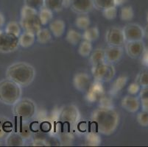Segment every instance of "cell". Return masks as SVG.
Wrapping results in <instances>:
<instances>
[{
    "label": "cell",
    "mask_w": 148,
    "mask_h": 147,
    "mask_svg": "<svg viewBox=\"0 0 148 147\" xmlns=\"http://www.w3.org/2000/svg\"><path fill=\"white\" fill-rule=\"evenodd\" d=\"M32 144L34 146H46L49 145L47 141L44 139H41V138H36V139H34L33 143H32Z\"/></svg>",
    "instance_id": "7bdbcfd3"
},
{
    "label": "cell",
    "mask_w": 148,
    "mask_h": 147,
    "mask_svg": "<svg viewBox=\"0 0 148 147\" xmlns=\"http://www.w3.org/2000/svg\"><path fill=\"white\" fill-rule=\"evenodd\" d=\"M2 142H1V141H0V146H2Z\"/></svg>",
    "instance_id": "816d5d0a"
},
{
    "label": "cell",
    "mask_w": 148,
    "mask_h": 147,
    "mask_svg": "<svg viewBox=\"0 0 148 147\" xmlns=\"http://www.w3.org/2000/svg\"><path fill=\"white\" fill-rule=\"evenodd\" d=\"M120 18L122 21H129L133 19L134 16V10L131 6L122 7L119 13Z\"/></svg>",
    "instance_id": "1f68e13d"
},
{
    "label": "cell",
    "mask_w": 148,
    "mask_h": 147,
    "mask_svg": "<svg viewBox=\"0 0 148 147\" xmlns=\"http://www.w3.org/2000/svg\"><path fill=\"white\" fill-rule=\"evenodd\" d=\"M145 49H146V46L143 40L125 42V50L126 53L130 58L133 59L141 57L142 54L145 52Z\"/></svg>",
    "instance_id": "8fae6325"
},
{
    "label": "cell",
    "mask_w": 148,
    "mask_h": 147,
    "mask_svg": "<svg viewBox=\"0 0 148 147\" xmlns=\"http://www.w3.org/2000/svg\"><path fill=\"white\" fill-rule=\"evenodd\" d=\"M94 8L97 10H103L106 8L116 6L114 0H93Z\"/></svg>",
    "instance_id": "d6a6232c"
},
{
    "label": "cell",
    "mask_w": 148,
    "mask_h": 147,
    "mask_svg": "<svg viewBox=\"0 0 148 147\" xmlns=\"http://www.w3.org/2000/svg\"><path fill=\"white\" fill-rule=\"evenodd\" d=\"M19 24L23 30L33 32L34 34H36V32L41 29L42 26L38 14L21 18Z\"/></svg>",
    "instance_id": "30bf717a"
},
{
    "label": "cell",
    "mask_w": 148,
    "mask_h": 147,
    "mask_svg": "<svg viewBox=\"0 0 148 147\" xmlns=\"http://www.w3.org/2000/svg\"><path fill=\"white\" fill-rule=\"evenodd\" d=\"M83 40L93 42L97 40L99 37V30L97 27H91L84 30L82 34Z\"/></svg>",
    "instance_id": "7402d4cb"
},
{
    "label": "cell",
    "mask_w": 148,
    "mask_h": 147,
    "mask_svg": "<svg viewBox=\"0 0 148 147\" xmlns=\"http://www.w3.org/2000/svg\"><path fill=\"white\" fill-rule=\"evenodd\" d=\"M58 118L63 124L67 125L75 124L80 118L78 107L73 104L65 105L60 110Z\"/></svg>",
    "instance_id": "8992f818"
},
{
    "label": "cell",
    "mask_w": 148,
    "mask_h": 147,
    "mask_svg": "<svg viewBox=\"0 0 148 147\" xmlns=\"http://www.w3.org/2000/svg\"><path fill=\"white\" fill-rule=\"evenodd\" d=\"M91 121L97 133L104 135H111L119 124V115L114 108L98 107L91 113Z\"/></svg>",
    "instance_id": "6da1fadb"
},
{
    "label": "cell",
    "mask_w": 148,
    "mask_h": 147,
    "mask_svg": "<svg viewBox=\"0 0 148 147\" xmlns=\"http://www.w3.org/2000/svg\"><path fill=\"white\" fill-rule=\"evenodd\" d=\"M86 143L87 145L91 146H97L101 144V137L97 132H91L86 135Z\"/></svg>",
    "instance_id": "4dcf8cb0"
},
{
    "label": "cell",
    "mask_w": 148,
    "mask_h": 147,
    "mask_svg": "<svg viewBox=\"0 0 148 147\" xmlns=\"http://www.w3.org/2000/svg\"><path fill=\"white\" fill-rule=\"evenodd\" d=\"M73 1L74 0H63L64 8H69V7H70V5H72Z\"/></svg>",
    "instance_id": "7dc6e473"
},
{
    "label": "cell",
    "mask_w": 148,
    "mask_h": 147,
    "mask_svg": "<svg viewBox=\"0 0 148 147\" xmlns=\"http://www.w3.org/2000/svg\"><path fill=\"white\" fill-rule=\"evenodd\" d=\"M38 11L34 8H30V7L27 6V5H24L21 10V18L38 14Z\"/></svg>",
    "instance_id": "ab89813d"
},
{
    "label": "cell",
    "mask_w": 148,
    "mask_h": 147,
    "mask_svg": "<svg viewBox=\"0 0 148 147\" xmlns=\"http://www.w3.org/2000/svg\"><path fill=\"white\" fill-rule=\"evenodd\" d=\"M121 106L123 109L129 113H136L141 107V102L139 98L134 95H127L121 101Z\"/></svg>",
    "instance_id": "9a60e30c"
},
{
    "label": "cell",
    "mask_w": 148,
    "mask_h": 147,
    "mask_svg": "<svg viewBox=\"0 0 148 147\" xmlns=\"http://www.w3.org/2000/svg\"><path fill=\"white\" fill-rule=\"evenodd\" d=\"M18 46V37L4 30L0 31V53H12L17 50Z\"/></svg>",
    "instance_id": "52a82bcc"
},
{
    "label": "cell",
    "mask_w": 148,
    "mask_h": 147,
    "mask_svg": "<svg viewBox=\"0 0 148 147\" xmlns=\"http://www.w3.org/2000/svg\"><path fill=\"white\" fill-rule=\"evenodd\" d=\"M93 51V46L91 42L88 40H83L81 41L78 47V53L80 56L86 57L90 55Z\"/></svg>",
    "instance_id": "f1b7e54d"
},
{
    "label": "cell",
    "mask_w": 148,
    "mask_h": 147,
    "mask_svg": "<svg viewBox=\"0 0 148 147\" xmlns=\"http://www.w3.org/2000/svg\"><path fill=\"white\" fill-rule=\"evenodd\" d=\"M91 74L95 81L106 83L112 80L116 75L114 65L107 62L92 66Z\"/></svg>",
    "instance_id": "5b68a950"
},
{
    "label": "cell",
    "mask_w": 148,
    "mask_h": 147,
    "mask_svg": "<svg viewBox=\"0 0 148 147\" xmlns=\"http://www.w3.org/2000/svg\"><path fill=\"white\" fill-rule=\"evenodd\" d=\"M21 29H21L19 23L12 21L6 24V26L5 27V29H4V31L8 32V33H10V34L18 37L21 33Z\"/></svg>",
    "instance_id": "484cf974"
},
{
    "label": "cell",
    "mask_w": 148,
    "mask_h": 147,
    "mask_svg": "<svg viewBox=\"0 0 148 147\" xmlns=\"http://www.w3.org/2000/svg\"><path fill=\"white\" fill-rule=\"evenodd\" d=\"M89 62L92 66L105 63L106 57L104 49L97 48L92 51L89 55Z\"/></svg>",
    "instance_id": "44dd1931"
},
{
    "label": "cell",
    "mask_w": 148,
    "mask_h": 147,
    "mask_svg": "<svg viewBox=\"0 0 148 147\" xmlns=\"http://www.w3.org/2000/svg\"><path fill=\"white\" fill-rule=\"evenodd\" d=\"M104 94V88L101 82L95 81L91 83L86 91V99L89 102H95L98 100L99 97Z\"/></svg>",
    "instance_id": "5bb4252c"
},
{
    "label": "cell",
    "mask_w": 148,
    "mask_h": 147,
    "mask_svg": "<svg viewBox=\"0 0 148 147\" xmlns=\"http://www.w3.org/2000/svg\"><path fill=\"white\" fill-rule=\"evenodd\" d=\"M70 8L74 13L78 15H86L94 9L93 0H74Z\"/></svg>",
    "instance_id": "4fadbf2b"
},
{
    "label": "cell",
    "mask_w": 148,
    "mask_h": 147,
    "mask_svg": "<svg viewBox=\"0 0 148 147\" xmlns=\"http://www.w3.org/2000/svg\"><path fill=\"white\" fill-rule=\"evenodd\" d=\"M6 78L13 81L21 87H27L36 76L34 67L27 62H16L9 66L5 71Z\"/></svg>",
    "instance_id": "7a4b0ae2"
},
{
    "label": "cell",
    "mask_w": 148,
    "mask_h": 147,
    "mask_svg": "<svg viewBox=\"0 0 148 147\" xmlns=\"http://www.w3.org/2000/svg\"><path fill=\"white\" fill-rule=\"evenodd\" d=\"M82 39H83V37H82L81 33L73 29H69L66 36V40L67 42L74 46L78 44Z\"/></svg>",
    "instance_id": "d4e9b609"
},
{
    "label": "cell",
    "mask_w": 148,
    "mask_h": 147,
    "mask_svg": "<svg viewBox=\"0 0 148 147\" xmlns=\"http://www.w3.org/2000/svg\"><path fill=\"white\" fill-rule=\"evenodd\" d=\"M138 95L140 100H148V87L141 88Z\"/></svg>",
    "instance_id": "b9f144b4"
},
{
    "label": "cell",
    "mask_w": 148,
    "mask_h": 147,
    "mask_svg": "<svg viewBox=\"0 0 148 147\" xmlns=\"http://www.w3.org/2000/svg\"><path fill=\"white\" fill-rule=\"evenodd\" d=\"M52 34L49 29L47 28H41L38 31L36 34V38L38 42L41 44H46L52 40Z\"/></svg>",
    "instance_id": "603a6c76"
},
{
    "label": "cell",
    "mask_w": 148,
    "mask_h": 147,
    "mask_svg": "<svg viewBox=\"0 0 148 147\" xmlns=\"http://www.w3.org/2000/svg\"><path fill=\"white\" fill-rule=\"evenodd\" d=\"M142 110L148 112V100H140Z\"/></svg>",
    "instance_id": "f6af8a7d"
},
{
    "label": "cell",
    "mask_w": 148,
    "mask_h": 147,
    "mask_svg": "<svg viewBox=\"0 0 148 147\" xmlns=\"http://www.w3.org/2000/svg\"><path fill=\"white\" fill-rule=\"evenodd\" d=\"M105 49V57L106 62L108 63H115L122 58L123 55V48L122 46H108Z\"/></svg>",
    "instance_id": "2e32d148"
},
{
    "label": "cell",
    "mask_w": 148,
    "mask_h": 147,
    "mask_svg": "<svg viewBox=\"0 0 148 147\" xmlns=\"http://www.w3.org/2000/svg\"><path fill=\"white\" fill-rule=\"evenodd\" d=\"M12 124L8 121L2 122L0 121V139L5 137L7 135V133L9 132L12 129Z\"/></svg>",
    "instance_id": "74e56055"
},
{
    "label": "cell",
    "mask_w": 148,
    "mask_h": 147,
    "mask_svg": "<svg viewBox=\"0 0 148 147\" xmlns=\"http://www.w3.org/2000/svg\"><path fill=\"white\" fill-rule=\"evenodd\" d=\"M103 12V16L104 18L108 20H113L117 16V9L116 6H113L111 8H106L105 10H102Z\"/></svg>",
    "instance_id": "e575fe53"
},
{
    "label": "cell",
    "mask_w": 148,
    "mask_h": 147,
    "mask_svg": "<svg viewBox=\"0 0 148 147\" xmlns=\"http://www.w3.org/2000/svg\"><path fill=\"white\" fill-rule=\"evenodd\" d=\"M141 60H142V63L145 66L148 67V48L147 47L144 53L141 56Z\"/></svg>",
    "instance_id": "ee69618b"
},
{
    "label": "cell",
    "mask_w": 148,
    "mask_h": 147,
    "mask_svg": "<svg viewBox=\"0 0 148 147\" xmlns=\"http://www.w3.org/2000/svg\"><path fill=\"white\" fill-rule=\"evenodd\" d=\"M36 41V34L33 32L24 31L18 36V43L23 48H29L34 44Z\"/></svg>",
    "instance_id": "ffe728a7"
},
{
    "label": "cell",
    "mask_w": 148,
    "mask_h": 147,
    "mask_svg": "<svg viewBox=\"0 0 148 147\" xmlns=\"http://www.w3.org/2000/svg\"><path fill=\"white\" fill-rule=\"evenodd\" d=\"M106 42L108 46H122L125 44L122 28L118 27H111L106 32Z\"/></svg>",
    "instance_id": "9c48e42d"
},
{
    "label": "cell",
    "mask_w": 148,
    "mask_h": 147,
    "mask_svg": "<svg viewBox=\"0 0 148 147\" xmlns=\"http://www.w3.org/2000/svg\"><path fill=\"white\" fill-rule=\"evenodd\" d=\"M144 29H145V36H146L148 38V24H147V26L144 28Z\"/></svg>",
    "instance_id": "681fc988"
},
{
    "label": "cell",
    "mask_w": 148,
    "mask_h": 147,
    "mask_svg": "<svg viewBox=\"0 0 148 147\" xmlns=\"http://www.w3.org/2000/svg\"><path fill=\"white\" fill-rule=\"evenodd\" d=\"M75 24L77 28L82 29V30H85L90 27L91 20H90L89 17L86 15H80L76 18L75 21Z\"/></svg>",
    "instance_id": "f546056e"
},
{
    "label": "cell",
    "mask_w": 148,
    "mask_h": 147,
    "mask_svg": "<svg viewBox=\"0 0 148 147\" xmlns=\"http://www.w3.org/2000/svg\"><path fill=\"white\" fill-rule=\"evenodd\" d=\"M136 82L141 88L148 87V71H142L138 74L136 78Z\"/></svg>",
    "instance_id": "836d02e7"
},
{
    "label": "cell",
    "mask_w": 148,
    "mask_h": 147,
    "mask_svg": "<svg viewBox=\"0 0 148 147\" xmlns=\"http://www.w3.org/2000/svg\"><path fill=\"white\" fill-rule=\"evenodd\" d=\"M38 15L42 25H46L50 22L53 18V12L47 8L44 7L38 12Z\"/></svg>",
    "instance_id": "cb8c5ba5"
},
{
    "label": "cell",
    "mask_w": 148,
    "mask_h": 147,
    "mask_svg": "<svg viewBox=\"0 0 148 147\" xmlns=\"http://www.w3.org/2000/svg\"><path fill=\"white\" fill-rule=\"evenodd\" d=\"M127 1H128V0H114V2H115L116 6L117 7L124 5V4L126 3Z\"/></svg>",
    "instance_id": "bcb514c9"
},
{
    "label": "cell",
    "mask_w": 148,
    "mask_h": 147,
    "mask_svg": "<svg viewBox=\"0 0 148 147\" xmlns=\"http://www.w3.org/2000/svg\"><path fill=\"white\" fill-rule=\"evenodd\" d=\"M49 29L55 37H61L65 32L66 23L62 19L53 20L49 22Z\"/></svg>",
    "instance_id": "ac0fdd59"
},
{
    "label": "cell",
    "mask_w": 148,
    "mask_h": 147,
    "mask_svg": "<svg viewBox=\"0 0 148 147\" xmlns=\"http://www.w3.org/2000/svg\"><path fill=\"white\" fill-rule=\"evenodd\" d=\"M12 107V113L13 115L21 119H30L36 114V103L28 98H21Z\"/></svg>",
    "instance_id": "277c9868"
},
{
    "label": "cell",
    "mask_w": 148,
    "mask_h": 147,
    "mask_svg": "<svg viewBox=\"0 0 148 147\" xmlns=\"http://www.w3.org/2000/svg\"><path fill=\"white\" fill-rule=\"evenodd\" d=\"M22 96V87L8 78L0 80V102L13 106Z\"/></svg>",
    "instance_id": "3957f363"
},
{
    "label": "cell",
    "mask_w": 148,
    "mask_h": 147,
    "mask_svg": "<svg viewBox=\"0 0 148 147\" xmlns=\"http://www.w3.org/2000/svg\"><path fill=\"white\" fill-rule=\"evenodd\" d=\"M91 84V77L85 72H78L73 77V85L77 91L86 92Z\"/></svg>",
    "instance_id": "7c38bea8"
},
{
    "label": "cell",
    "mask_w": 148,
    "mask_h": 147,
    "mask_svg": "<svg viewBox=\"0 0 148 147\" xmlns=\"http://www.w3.org/2000/svg\"><path fill=\"white\" fill-rule=\"evenodd\" d=\"M98 106L100 107H106V108H114V99L113 96L111 94H105L99 97L97 100Z\"/></svg>",
    "instance_id": "4316f807"
},
{
    "label": "cell",
    "mask_w": 148,
    "mask_h": 147,
    "mask_svg": "<svg viewBox=\"0 0 148 147\" xmlns=\"http://www.w3.org/2000/svg\"><path fill=\"white\" fill-rule=\"evenodd\" d=\"M0 31H1V29H0Z\"/></svg>",
    "instance_id": "f5cc1de1"
},
{
    "label": "cell",
    "mask_w": 148,
    "mask_h": 147,
    "mask_svg": "<svg viewBox=\"0 0 148 147\" xmlns=\"http://www.w3.org/2000/svg\"><path fill=\"white\" fill-rule=\"evenodd\" d=\"M127 81H128V77L126 75H120L119 77H118L112 83L110 91H110L109 94L111 96H116L119 94L122 89L125 87Z\"/></svg>",
    "instance_id": "e0dca14e"
},
{
    "label": "cell",
    "mask_w": 148,
    "mask_h": 147,
    "mask_svg": "<svg viewBox=\"0 0 148 147\" xmlns=\"http://www.w3.org/2000/svg\"><path fill=\"white\" fill-rule=\"evenodd\" d=\"M19 133L25 140H29L33 135V132H32L30 126L27 123L23 124Z\"/></svg>",
    "instance_id": "8d00e7d4"
},
{
    "label": "cell",
    "mask_w": 148,
    "mask_h": 147,
    "mask_svg": "<svg viewBox=\"0 0 148 147\" xmlns=\"http://www.w3.org/2000/svg\"><path fill=\"white\" fill-rule=\"evenodd\" d=\"M5 16H3L2 13H0V27H2L5 24Z\"/></svg>",
    "instance_id": "c3c4849f"
},
{
    "label": "cell",
    "mask_w": 148,
    "mask_h": 147,
    "mask_svg": "<svg viewBox=\"0 0 148 147\" xmlns=\"http://www.w3.org/2000/svg\"><path fill=\"white\" fill-rule=\"evenodd\" d=\"M137 121L142 126L146 127L148 126V112L144 111L142 110V112L138 113L137 115Z\"/></svg>",
    "instance_id": "f35d334b"
},
{
    "label": "cell",
    "mask_w": 148,
    "mask_h": 147,
    "mask_svg": "<svg viewBox=\"0 0 148 147\" xmlns=\"http://www.w3.org/2000/svg\"><path fill=\"white\" fill-rule=\"evenodd\" d=\"M44 7L52 12H60L64 8L63 0H44Z\"/></svg>",
    "instance_id": "83f0119b"
},
{
    "label": "cell",
    "mask_w": 148,
    "mask_h": 147,
    "mask_svg": "<svg viewBox=\"0 0 148 147\" xmlns=\"http://www.w3.org/2000/svg\"><path fill=\"white\" fill-rule=\"evenodd\" d=\"M125 42L142 40L145 36V29L140 24L130 23L122 28Z\"/></svg>",
    "instance_id": "ba28073f"
},
{
    "label": "cell",
    "mask_w": 148,
    "mask_h": 147,
    "mask_svg": "<svg viewBox=\"0 0 148 147\" xmlns=\"http://www.w3.org/2000/svg\"><path fill=\"white\" fill-rule=\"evenodd\" d=\"M147 23H148V13L147 14Z\"/></svg>",
    "instance_id": "f907efd6"
},
{
    "label": "cell",
    "mask_w": 148,
    "mask_h": 147,
    "mask_svg": "<svg viewBox=\"0 0 148 147\" xmlns=\"http://www.w3.org/2000/svg\"><path fill=\"white\" fill-rule=\"evenodd\" d=\"M24 5L34 8L38 11L44 7V0H24Z\"/></svg>",
    "instance_id": "d590c367"
},
{
    "label": "cell",
    "mask_w": 148,
    "mask_h": 147,
    "mask_svg": "<svg viewBox=\"0 0 148 147\" xmlns=\"http://www.w3.org/2000/svg\"><path fill=\"white\" fill-rule=\"evenodd\" d=\"M5 144L8 146H23L25 144V140L18 133H10L5 137Z\"/></svg>",
    "instance_id": "d6986e66"
},
{
    "label": "cell",
    "mask_w": 148,
    "mask_h": 147,
    "mask_svg": "<svg viewBox=\"0 0 148 147\" xmlns=\"http://www.w3.org/2000/svg\"><path fill=\"white\" fill-rule=\"evenodd\" d=\"M141 89V86L136 83V82H134L132 83L130 85L127 87V92L130 95H136V94H138Z\"/></svg>",
    "instance_id": "60d3db41"
}]
</instances>
